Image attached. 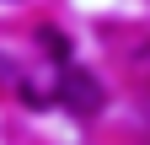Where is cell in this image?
<instances>
[{"instance_id": "cell-1", "label": "cell", "mask_w": 150, "mask_h": 145, "mask_svg": "<svg viewBox=\"0 0 150 145\" xmlns=\"http://www.w3.org/2000/svg\"><path fill=\"white\" fill-rule=\"evenodd\" d=\"M54 92H59V102L70 107L75 118L102 113V102H107L102 81H97V75H86V70H59V75H54Z\"/></svg>"}, {"instance_id": "cell-3", "label": "cell", "mask_w": 150, "mask_h": 145, "mask_svg": "<svg viewBox=\"0 0 150 145\" xmlns=\"http://www.w3.org/2000/svg\"><path fill=\"white\" fill-rule=\"evenodd\" d=\"M38 38L48 43V54H54V59H64V38H59V27H38Z\"/></svg>"}, {"instance_id": "cell-2", "label": "cell", "mask_w": 150, "mask_h": 145, "mask_svg": "<svg viewBox=\"0 0 150 145\" xmlns=\"http://www.w3.org/2000/svg\"><path fill=\"white\" fill-rule=\"evenodd\" d=\"M16 86H22V97H27L32 107H48V102H59V92H54V81H32V75H22Z\"/></svg>"}, {"instance_id": "cell-4", "label": "cell", "mask_w": 150, "mask_h": 145, "mask_svg": "<svg viewBox=\"0 0 150 145\" xmlns=\"http://www.w3.org/2000/svg\"><path fill=\"white\" fill-rule=\"evenodd\" d=\"M16 81H22V75H16V65H11V59H0V86H16Z\"/></svg>"}]
</instances>
